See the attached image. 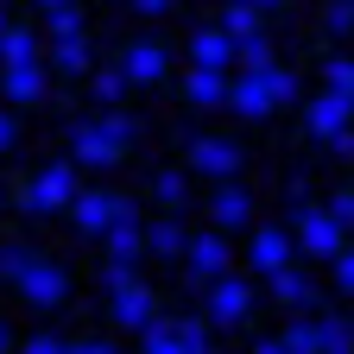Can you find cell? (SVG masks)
Instances as JSON below:
<instances>
[{
  "mask_svg": "<svg viewBox=\"0 0 354 354\" xmlns=\"http://www.w3.org/2000/svg\"><path fill=\"white\" fill-rule=\"evenodd\" d=\"M127 140H133V120H127V114H102V120H76V127H70L76 165H95V171H108V165L127 152Z\"/></svg>",
  "mask_w": 354,
  "mask_h": 354,
  "instance_id": "6da1fadb",
  "label": "cell"
},
{
  "mask_svg": "<svg viewBox=\"0 0 354 354\" xmlns=\"http://www.w3.org/2000/svg\"><path fill=\"white\" fill-rule=\"evenodd\" d=\"M64 203H76V171H70V165H44L32 184L19 190V209H26V215H51V209H64Z\"/></svg>",
  "mask_w": 354,
  "mask_h": 354,
  "instance_id": "7a4b0ae2",
  "label": "cell"
},
{
  "mask_svg": "<svg viewBox=\"0 0 354 354\" xmlns=\"http://www.w3.org/2000/svg\"><path fill=\"white\" fill-rule=\"evenodd\" d=\"M297 247L304 253H317V259H335L342 253V221H335V209H297Z\"/></svg>",
  "mask_w": 354,
  "mask_h": 354,
  "instance_id": "3957f363",
  "label": "cell"
},
{
  "mask_svg": "<svg viewBox=\"0 0 354 354\" xmlns=\"http://www.w3.org/2000/svg\"><path fill=\"white\" fill-rule=\"evenodd\" d=\"M228 108H234V114H247V120H266V114L279 108V95H272V82H266V70H241V76H234Z\"/></svg>",
  "mask_w": 354,
  "mask_h": 354,
  "instance_id": "277c9868",
  "label": "cell"
},
{
  "mask_svg": "<svg viewBox=\"0 0 354 354\" xmlns=\"http://www.w3.org/2000/svg\"><path fill=\"white\" fill-rule=\"evenodd\" d=\"M190 57L209 64V70H234V64H241V38H234L228 26H203V32L190 38Z\"/></svg>",
  "mask_w": 354,
  "mask_h": 354,
  "instance_id": "5b68a950",
  "label": "cell"
},
{
  "mask_svg": "<svg viewBox=\"0 0 354 354\" xmlns=\"http://www.w3.org/2000/svg\"><path fill=\"white\" fill-rule=\"evenodd\" d=\"M140 247H146V228H140V209H133V203L120 196V209H114V228H108V259L133 266V259H140Z\"/></svg>",
  "mask_w": 354,
  "mask_h": 354,
  "instance_id": "8992f818",
  "label": "cell"
},
{
  "mask_svg": "<svg viewBox=\"0 0 354 354\" xmlns=\"http://www.w3.org/2000/svg\"><path fill=\"white\" fill-rule=\"evenodd\" d=\"M348 114H354V102L335 95V88H323V95L304 108V127L317 133V140H335V133H348Z\"/></svg>",
  "mask_w": 354,
  "mask_h": 354,
  "instance_id": "52a82bcc",
  "label": "cell"
},
{
  "mask_svg": "<svg viewBox=\"0 0 354 354\" xmlns=\"http://www.w3.org/2000/svg\"><path fill=\"white\" fill-rule=\"evenodd\" d=\"M190 165L203 177H234L241 171V152H234V140H209V133H196V140H190Z\"/></svg>",
  "mask_w": 354,
  "mask_h": 354,
  "instance_id": "ba28073f",
  "label": "cell"
},
{
  "mask_svg": "<svg viewBox=\"0 0 354 354\" xmlns=\"http://www.w3.org/2000/svg\"><path fill=\"white\" fill-rule=\"evenodd\" d=\"M19 291H26V304H44V310H51L70 285H64V272H57V266H44V259H26V272L13 279Z\"/></svg>",
  "mask_w": 354,
  "mask_h": 354,
  "instance_id": "9c48e42d",
  "label": "cell"
},
{
  "mask_svg": "<svg viewBox=\"0 0 354 354\" xmlns=\"http://www.w3.org/2000/svg\"><path fill=\"white\" fill-rule=\"evenodd\" d=\"M108 297H114V323H120V329H146V323H152V291H146L140 279L114 285Z\"/></svg>",
  "mask_w": 354,
  "mask_h": 354,
  "instance_id": "30bf717a",
  "label": "cell"
},
{
  "mask_svg": "<svg viewBox=\"0 0 354 354\" xmlns=\"http://www.w3.org/2000/svg\"><path fill=\"white\" fill-rule=\"evenodd\" d=\"M247 304H253V291L241 285V279H215V291H209V323H241L247 317Z\"/></svg>",
  "mask_w": 354,
  "mask_h": 354,
  "instance_id": "8fae6325",
  "label": "cell"
},
{
  "mask_svg": "<svg viewBox=\"0 0 354 354\" xmlns=\"http://www.w3.org/2000/svg\"><path fill=\"white\" fill-rule=\"evenodd\" d=\"M184 95L196 102V108H221L234 95V82H228V70H209V64H196L190 76H184Z\"/></svg>",
  "mask_w": 354,
  "mask_h": 354,
  "instance_id": "7c38bea8",
  "label": "cell"
},
{
  "mask_svg": "<svg viewBox=\"0 0 354 354\" xmlns=\"http://www.w3.org/2000/svg\"><path fill=\"white\" fill-rule=\"evenodd\" d=\"M184 259L196 279H228V234H196Z\"/></svg>",
  "mask_w": 354,
  "mask_h": 354,
  "instance_id": "4fadbf2b",
  "label": "cell"
},
{
  "mask_svg": "<svg viewBox=\"0 0 354 354\" xmlns=\"http://www.w3.org/2000/svg\"><path fill=\"white\" fill-rule=\"evenodd\" d=\"M70 209H76V228H82V234H108V228H114V209H120V196H108V190H88V196H76Z\"/></svg>",
  "mask_w": 354,
  "mask_h": 354,
  "instance_id": "5bb4252c",
  "label": "cell"
},
{
  "mask_svg": "<svg viewBox=\"0 0 354 354\" xmlns=\"http://www.w3.org/2000/svg\"><path fill=\"white\" fill-rule=\"evenodd\" d=\"M253 266H259V279H272L279 266H291V234L285 228H259L253 234Z\"/></svg>",
  "mask_w": 354,
  "mask_h": 354,
  "instance_id": "9a60e30c",
  "label": "cell"
},
{
  "mask_svg": "<svg viewBox=\"0 0 354 354\" xmlns=\"http://www.w3.org/2000/svg\"><path fill=\"white\" fill-rule=\"evenodd\" d=\"M266 285H272V297H279V304H291V310H310V304H317V285H310L304 272H291V266H279Z\"/></svg>",
  "mask_w": 354,
  "mask_h": 354,
  "instance_id": "2e32d148",
  "label": "cell"
},
{
  "mask_svg": "<svg viewBox=\"0 0 354 354\" xmlns=\"http://www.w3.org/2000/svg\"><path fill=\"white\" fill-rule=\"evenodd\" d=\"M120 64H127V76H133V82H158L171 57H165V44H133V51H127Z\"/></svg>",
  "mask_w": 354,
  "mask_h": 354,
  "instance_id": "e0dca14e",
  "label": "cell"
},
{
  "mask_svg": "<svg viewBox=\"0 0 354 354\" xmlns=\"http://www.w3.org/2000/svg\"><path fill=\"white\" fill-rule=\"evenodd\" d=\"M209 215L221 221V228H241V221H247V190H241V184H228V177H221V190H215Z\"/></svg>",
  "mask_w": 354,
  "mask_h": 354,
  "instance_id": "ac0fdd59",
  "label": "cell"
},
{
  "mask_svg": "<svg viewBox=\"0 0 354 354\" xmlns=\"http://www.w3.org/2000/svg\"><path fill=\"white\" fill-rule=\"evenodd\" d=\"M51 64H57L64 76H82V70H88V44H82V32H70V38H51Z\"/></svg>",
  "mask_w": 354,
  "mask_h": 354,
  "instance_id": "d6986e66",
  "label": "cell"
},
{
  "mask_svg": "<svg viewBox=\"0 0 354 354\" xmlns=\"http://www.w3.org/2000/svg\"><path fill=\"white\" fill-rule=\"evenodd\" d=\"M44 95V70L38 64H13L7 70V102H38Z\"/></svg>",
  "mask_w": 354,
  "mask_h": 354,
  "instance_id": "ffe728a7",
  "label": "cell"
},
{
  "mask_svg": "<svg viewBox=\"0 0 354 354\" xmlns=\"http://www.w3.org/2000/svg\"><path fill=\"white\" fill-rule=\"evenodd\" d=\"M140 335H146V348H140V354H190V348H184V329H177V323H158V317H152Z\"/></svg>",
  "mask_w": 354,
  "mask_h": 354,
  "instance_id": "44dd1931",
  "label": "cell"
},
{
  "mask_svg": "<svg viewBox=\"0 0 354 354\" xmlns=\"http://www.w3.org/2000/svg\"><path fill=\"white\" fill-rule=\"evenodd\" d=\"M0 57H7V70L13 64H38V38L26 26H7V32H0Z\"/></svg>",
  "mask_w": 354,
  "mask_h": 354,
  "instance_id": "7402d4cb",
  "label": "cell"
},
{
  "mask_svg": "<svg viewBox=\"0 0 354 354\" xmlns=\"http://www.w3.org/2000/svg\"><path fill=\"white\" fill-rule=\"evenodd\" d=\"M146 247L158 259H177V253H190V234L177 228V221H158V228H146Z\"/></svg>",
  "mask_w": 354,
  "mask_h": 354,
  "instance_id": "603a6c76",
  "label": "cell"
},
{
  "mask_svg": "<svg viewBox=\"0 0 354 354\" xmlns=\"http://www.w3.org/2000/svg\"><path fill=\"white\" fill-rule=\"evenodd\" d=\"M285 342H291V354H323V323L297 317V323H285Z\"/></svg>",
  "mask_w": 354,
  "mask_h": 354,
  "instance_id": "cb8c5ba5",
  "label": "cell"
},
{
  "mask_svg": "<svg viewBox=\"0 0 354 354\" xmlns=\"http://www.w3.org/2000/svg\"><path fill=\"white\" fill-rule=\"evenodd\" d=\"M323 354H354V323L323 317Z\"/></svg>",
  "mask_w": 354,
  "mask_h": 354,
  "instance_id": "d4e9b609",
  "label": "cell"
},
{
  "mask_svg": "<svg viewBox=\"0 0 354 354\" xmlns=\"http://www.w3.org/2000/svg\"><path fill=\"white\" fill-rule=\"evenodd\" d=\"M323 88H335V95H348V102H354V57H329Z\"/></svg>",
  "mask_w": 354,
  "mask_h": 354,
  "instance_id": "484cf974",
  "label": "cell"
},
{
  "mask_svg": "<svg viewBox=\"0 0 354 354\" xmlns=\"http://www.w3.org/2000/svg\"><path fill=\"white\" fill-rule=\"evenodd\" d=\"M241 70H272V44H266L259 32L241 38Z\"/></svg>",
  "mask_w": 354,
  "mask_h": 354,
  "instance_id": "4316f807",
  "label": "cell"
},
{
  "mask_svg": "<svg viewBox=\"0 0 354 354\" xmlns=\"http://www.w3.org/2000/svg\"><path fill=\"white\" fill-rule=\"evenodd\" d=\"M127 82H133L127 64H120V70H95V95H102V102H120V95H127Z\"/></svg>",
  "mask_w": 354,
  "mask_h": 354,
  "instance_id": "83f0119b",
  "label": "cell"
},
{
  "mask_svg": "<svg viewBox=\"0 0 354 354\" xmlns=\"http://www.w3.org/2000/svg\"><path fill=\"white\" fill-rule=\"evenodd\" d=\"M158 203L184 209V203H190V184H184V177H177V171H158Z\"/></svg>",
  "mask_w": 354,
  "mask_h": 354,
  "instance_id": "f1b7e54d",
  "label": "cell"
},
{
  "mask_svg": "<svg viewBox=\"0 0 354 354\" xmlns=\"http://www.w3.org/2000/svg\"><path fill=\"white\" fill-rule=\"evenodd\" d=\"M221 26H228L234 38H253L259 26H253V0H234V7H228V19H221Z\"/></svg>",
  "mask_w": 354,
  "mask_h": 354,
  "instance_id": "f546056e",
  "label": "cell"
},
{
  "mask_svg": "<svg viewBox=\"0 0 354 354\" xmlns=\"http://www.w3.org/2000/svg\"><path fill=\"white\" fill-rule=\"evenodd\" d=\"M44 32H51V38H70V32H82V13L76 7H57L51 19H44Z\"/></svg>",
  "mask_w": 354,
  "mask_h": 354,
  "instance_id": "4dcf8cb0",
  "label": "cell"
},
{
  "mask_svg": "<svg viewBox=\"0 0 354 354\" xmlns=\"http://www.w3.org/2000/svg\"><path fill=\"white\" fill-rule=\"evenodd\" d=\"M266 82H272L279 108H285V102H297V76H291V70H279V64H272V70H266Z\"/></svg>",
  "mask_w": 354,
  "mask_h": 354,
  "instance_id": "1f68e13d",
  "label": "cell"
},
{
  "mask_svg": "<svg viewBox=\"0 0 354 354\" xmlns=\"http://www.w3.org/2000/svg\"><path fill=\"white\" fill-rule=\"evenodd\" d=\"M329 32H354V0H329Z\"/></svg>",
  "mask_w": 354,
  "mask_h": 354,
  "instance_id": "d6a6232c",
  "label": "cell"
},
{
  "mask_svg": "<svg viewBox=\"0 0 354 354\" xmlns=\"http://www.w3.org/2000/svg\"><path fill=\"white\" fill-rule=\"evenodd\" d=\"M26 354H70V342H57V335H32Z\"/></svg>",
  "mask_w": 354,
  "mask_h": 354,
  "instance_id": "836d02e7",
  "label": "cell"
},
{
  "mask_svg": "<svg viewBox=\"0 0 354 354\" xmlns=\"http://www.w3.org/2000/svg\"><path fill=\"white\" fill-rule=\"evenodd\" d=\"M335 285L354 291V253H335Z\"/></svg>",
  "mask_w": 354,
  "mask_h": 354,
  "instance_id": "e575fe53",
  "label": "cell"
},
{
  "mask_svg": "<svg viewBox=\"0 0 354 354\" xmlns=\"http://www.w3.org/2000/svg\"><path fill=\"white\" fill-rule=\"evenodd\" d=\"M329 209H335L342 228H354V196H348V190H342V196H329Z\"/></svg>",
  "mask_w": 354,
  "mask_h": 354,
  "instance_id": "d590c367",
  "label": "cell"
},
{
  "mask_svg": "<svg viewBox=\"0 0 354 354\" xmlns=\"http://www.w3.org/2000/svg\"><path fill=\"white\" fill-rule=\"evenodd\" d=\"M0 266H7V279H19V272H26V253H19V247H7V253H0Z\"/></svg>",
  "mask_w": 354,
  "mask_h": 354,
  "instance_id": "8d00e7d4",
  "label": "cell"
},
{
  "mask_svg": "<svg viewBox=\"0 0 354 354\" xmlns=\"http://www.w3.org/2000/svg\"><path fill=\"white\" fill-rule=\"evenodd\" d=\"M253 354H291V342H285V335H272V342H259Z\"/></svg>",
  "mask_w": 354,
  "mask_h": 354,
  "instance_id": "74e56055",
  "label": "cell"
},
{
  "mask_svg": "<svg viewBox=\"0 0 354 354\" xmlns=\"http://www.w3.org/2000/svg\"><path fill=\"white\" fill-rule=\"evenodd\" d=\"M70 354H114L108 342H70Z\"/></svg>",
  "mask_w": 354,
  "mask_h": 354,
  "instance_id": "f35d334b",
  "label": "cell"
},
{
  "mask_svg": "<svg viewBox=\"0 0 354 354\" xmlns=\"http://www.w3.org/2000/svg\"><path fill=\"white\" fill-rule=\"evenodd\" d=\"M133 7H140V13H165V7H171V0H133Z\"/></svg>",
  "mask_w": 354,
  "mask_h": 354,
  "instance_id": "ab89813d",
  "label": "cell"
},
{
  "mask_svg": "<svg viewBox=\"0 0 354 354\" xmlns=\"http://www.w3.org/2000/svg\"><path fill=\"white\" fill-rule=\"evenodd\" d=\"M38 7H44V13H57V7H70V0H38Z\"/></svg>",
  "mask_w": 354,
  "mask_h": 354,
  "instance_id": "60d3db41",
  "label": "cell"
},
{
  "mask_svg": "<svg viewBox=\"0 0 354 354\" xmlns=\"http://www.w3.org/2000/svg\"><path fill=\"white\" fill-rule=\"evenodd\" d=\"M253 7H272V0H253Z\"/></svg>",
  "mask_w": 354,
  "mask_h": 354,
  "instance_id": "b9f144b4",
  "label": "cell"
}]
</instances>
